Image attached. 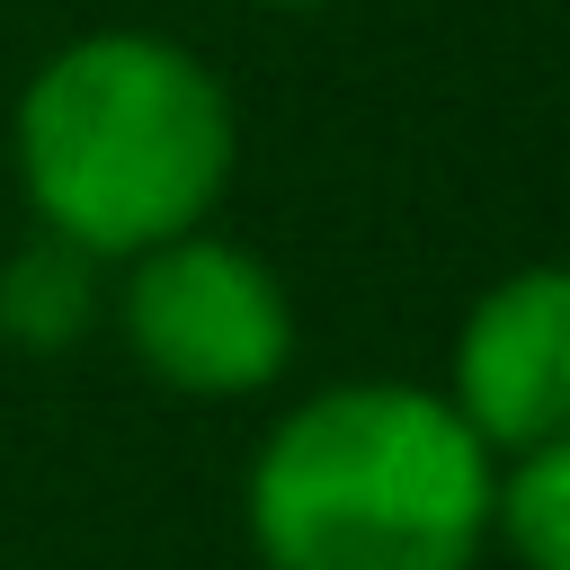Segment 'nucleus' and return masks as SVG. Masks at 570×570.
<instances>
[{
	"instance_id": "nucleus-3",
	"label": "nucleus",
	"mask_w": 570,
	"mask_h": 570,
	"mask_svg": "<svg viewBox=\"0 0 570 570\" xmlns=\"http://www.w3.org/2000/svg\"><path fill=\"white\" fill-rule=\"evenodd\" d=\"M125 347L178 392H258L294 347V312L249 249L178 232L134 249Z\"/></svg>"
},
{
	"instance_id": "nucleus-4",
	"label": "nucleus",
	"mask_w": 570,
	"mask_h": 570,
	"mask_svg": "<svg viewBox=\"0 0 570 570\" xmlns=\"http://www.w3.org/2000/svg\"><path fill=\"white\" fill-rule=\"evenodd\" d=\"M454 410L481 445H543L570 428V267L490 285L454 347Z\"/></svg>"
},
{
	"instance_id": "nucleus-7",
	"label": "nucleus",
	"mask_w": 570,
	"mask_h": 570,
	"mask_svg": "<svg viewBox=\"0 0 570 570\" xmlns=\"http://www.w3.org/2000/svg\"><path fill=\"white\" fill-rule=\"evenodd\" d=\"M276 9H303V0H276Z\"/></svg>"
},
{
	"instance_id": "nucleus-5",
	"label": "nucleus",
	"mask_w": 570,
	"mask_h": 570,
	"mask_svg": "<svg viewBox=\"0 0 570 570\" xmlns=\"http://www.w3.org/2000/svg\"><path fill=\"white\" fill-rule=\"evenodd\" d=\"M98 312V258L71 249L62 232L27 240L9 267H0V330L27 338V347H71Z\"/></svg>"
},
{
	"instance_id": "nucleus-2",
	"label": "nucleus",
	"mask_w": 570,
	"mask_h": 570,
	"mask_svg": "<svg viewBox=\"0 0 570 570\" xmlns=\"http://www.w3.org/2000/svg\"><path fill=\"white\" fill-rule=\"evenodd\" d=\"M18 169L45 232L89 258H134L214 214L232 178V98L160 36H80L18 98Z\"/></svg>"
},
{
	"instance_id": "nucleus-1",
	"label": "nucleus",
	"mask_w": 570,
	"mask_h": 570,
	"mask_svg": "<svg viewBox=\"0 0 570 570\" xmlns=\"http://www.w3.org/2000/svg\"><path fill=\"white\" fill-rule=\"evenodd\" d=\"M490 445L419 383L312 392L249 472L267 570H472L490 534Z\"/></svg>"
},
{
	"instance_id": "nucleus-6",
	"label": "nucleus",
	"mask_w": 570,
	"mask_h": 570,
	"mask_svg": "<svg viewBox=\"0 0 570 570\" xmlns=\"http://www.w3.org/2000/svg\"><path fill=\"white\" fill-rule=\"evenodd\" d=\"M490 525L525 570H570V428L517 454V472L490 499Z\"/></svg>"
}]
</instances>
